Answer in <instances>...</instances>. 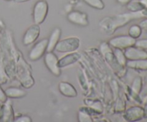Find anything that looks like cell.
<instances>
[{
    "instance_id": "1",
    "label": "cell",
    "mask_w": 147,
    "mask_h": 122,
    "mask_svg": "<svg viewBox=\"0 0 147 122\" xmlns=\"http://www.w3.org/2000/svg\"><path fill=\"white\" fill-rule=\"evenodd\" d=\"M144 17H146V16L143 14L142 11H141L129 13V14H120V15H116L114 17H106L101 20L100 22V27L101 28V30H103L106 33L111 34L116 29L126 25L131 20L142 18Z\"/></svg>"
},
{
    "instance_id": "2",
    "label": "cell",
    "mask_w": 147,
    "mask_h": 122,
    "mask_svg": "<svg viewBox=\"0 0 147 122\" xmlns=\"http://www.w3.org/2000/svg\"><path fill=\"white\" fill-rule=\"evenodd\" d=\"M80 41L78 37H70L60 40L55 50L59 53H73L80 47Z\"/></svg>"
},
{
    "instance_id": "3",
    "label": "cell",
    "mask_w": 147,
    "mask_h": 122,
    "mask_svg": "<svg viewBox=\"0 0 147 122\" xmlns=\"http://www.w3.org/2000/svg\"><path fill=\"white\" fill-rule=\"evenodd\" d=\"M48 13V4L45 0H40L33 9V20L34 24H40L45 21Z\"/></svg>"
},
{
    "instance_id": "4",
    "label": "cell",
    "mask_w": 147,
    "mask_h": 122,
    "mask_svg": "<svg viewBox=\"0 0 147 122\" xmlns=\"http://www.w3.org/2000/svg\"><path fill=\"white\" fill-rule=\"evenodd\" d=\"M136 40L129 35H119L111 39L109 44L114 48L125 50L131 46H134Z\"/></svg>"
},
{
    "instance_id": "5",
    "label": "cell",
    "mask_w": 147,
    "mask_h": 122,
    "mask_svg": "<svg viewBox=\"0 0 147 122\" xmlns=\"http://www.w3.org/2000/svg\"><path fill=\"white\" fill-rule=\"evenodd\" d=\"M48 44V39H42L37 42L29 53V57L32 61H36L41 58L45 53H47V47Z\"/></svg>"
},
{
    "instance_id": "6",
    "label": "cell",
    "mask_w": 147,
    "mask_h": 122,
    "mask_svg": "<svg viewBox=\"0 0 147 122\" xmlns=\"http://www.w3.org/2000/svg\"><path fill=\"white\" fill-rule=\"evenodd\" d=\"M59 60L53 52H47L45 55V64L54 75L59 76L61 74V69L58 64Z\"/></svg>"
},
{
    "instance_id": "7",
    "label": "cell",
    "mask_w": 147,
    "mask_h": 122,
    "mask_svg": "<svg viewBox=\"0 0 147 122\" xmlns=\"http://www.w3.org/2000/svg\"><path fill=\"white\" fill-rule=\"evenodd\" d=\"M40 34V28L39 24H34L30 26L24 33L22 39V43L24 45H30L34 43Z\"/></svg>"
},
{
    "instance_id": "8",
    "label": "cell",
    "mask_w": 147,
    "mask_h": 122,
    "mask_svg": "<svg viewBox=\"0 0 147 122\" xmlns=\"http://www.w3.org/2000/svg\"><path fill=\"white\" fill-rule=\"evenodd\" d=\"M69 22L76 25L86 27L89 24L88 15L84 12L80 11H73L67 14V17Z\"/></svg>"
},
{
    "instance_id": "9",
    "label": "cell",
    "mask_w": 147,
    "mask_h": 122,
    "mask_svg": "<svg viewBox=\"0 0 147 122\" xmlns=\"http://www.w3.org/2000/svg\"><path fill=\"white\" fill-rule=\"evenodd\" d=\"M124 55L127 60H136L147 59L146 50L138 48L135 46H131L125 49Z\"/></svg>"
},
{
    "instance_id": "10",
    "label": "cell",
    "mask_w": 147,
    "mask_h": 122,
    "mask_svg": "<svg viewBox=\"0 0 147 122\" xmlns=\"http://www.w3.org/2000/svg\"><path fill=\"white\" fill-rule=\"evenodd\" d=\"M123 117L129 121H136L144 119V109L140 106H132L126 111Z\"/></svg>"
},
{
    "instance_id": "11",
    "label": "cell",
    "mask_w": 147,
    "mask_h": 122,
    "mask_svg": "<svg viewBox=\"0 0 147 122\" xmlns=\"http://www.w3.org/2000/svg\"><path fill=\"white\" fill-rule=\"evenodd\" d=\"M14 121V112L11 107V102L7 100L1 106L0 121Z\"/></svg>"
},
{
    "instance_id": "12",
    "label": "cell",
    "mask_w": 147,
    "mask_h": 122,
    "mask_svg": "<svg viewBox=\"0 0 147 122\" xmlns=\"http://www.w3.org/2000/svg\"><path fill=\"white\" fill-rule=\"evenodd\" d=\"M58 88L60 93L65 97H76L78 95V92L76 88L67 82H60L59 83Z\"/></svg>"
},
{
    "instance_id": "13",
    "label": "cell",
    "mask_w": 147,
    "mask_h": 122,
    "mask_svg": "<svg viewBox=\"0 0 147 122\" xmlns=\"http://www.w3.org/2000/svg\"><path fill=\"white\" fill-rule=\"evenodd\" d=\"M62 32L59 27H56L52 32L50 36V38L48 39V44H47V52H53L55 48L56 45L60 41V36H61Z\"/></svg>"
},
{
    "instance_id": "14",
    "label": "cell",
    "mask_w": 147,
    "mask_h": 122,
    "mask_svg": "<svg viewBox=\"0 0 147 122\" xmlns=\"http://www.w3.org/2000/svg\"><path fill=\"white\" fill-rule=\"evenodd\" d=\"M80 58V55L76 52H73V53L67 54L65 55L64 57H62L60 60H59L58 64L60 67H65L67 66L70 65L73 63H76L79 59Z\"/></svg>"
},
{
    "instance_id": "15",
    "label": "cell",
    "mask_w": 147,
    "mask_h": 122,
    "mask_svg": "<svg viewBox=\"0 0 147 122\" xmlns=\"http://www.w3.org/2000/svg\"><path fill=\"white\" fill-rule=\"evenodd\" d=\"M4 91L7 98H19L24 97L27 95V92L25 90L17 87L7 88Z\"/></svg>"
},
{
    "instance_id": "16",
    "label": "cell",
    "mask_w": 147,
    "mask_h": 122,
    "mask_svg": "<svg viewBox=\"0 0 147 122\" xmlns=\"http://www.w3.org/2000/svg\"><path fill=\"white\" fill-rule=\"evenodd\" d=\"M126 66L130 68L139 70H147V59L136 60H128Z\"/></svg>"
},
{
    "instance_id": "17",
    "label": "cell",
    "mask_w": 147,
    "mask_h": 122,
    "mask_svg": "<svg viewBox=\"0 0 147 122\" xmlns=\"http://www.w3.org/2000/svg\"><path fill=\"white\" fill-rule=\"evenodd\" d=\"M113 54H114L115 57H116V60L118 63H119L121 66L123 67H126V63H127V59H126V56L124 55V52L121 50V49L115 48L113 50Z\"/></svg>"
},
{
    "instance_id": "18",
    "label": "cell",
    "mask_w": 147,
    "mask_h": 122,
    "mask_svg": "<svg viewBox=\"0 0 147 122\" xmlns=\"http://www.w3.org/2000/svg\"><path fill=\"white\" fill-rule=\"evenodd\" d=\"M142 86H143V82H142V78L141 77H136L134 80L133 83H132L131 90L135 94L139 95L141 93L142 89Z\"/></svg>"
},
{
    "instance_id": "19",
    "label": "cell",
    "mask_w": 147,
    "mask_h": 122,
    "mask_svg": "<svg viewBox=\"0 0 147 122\" xmlns=\"http://www.w3.org/2000/svg\"><path fill=\"white\" fill-rule=\"evenodd\" d=\"M142 33V29L138 24H134V25H132L131 27L129 28V35L130 37H131L132 38L136 39L139 38L141 36Z\"/></svg>"
},
{
    "instance_id": "20",
    "label": "cell",
    "mask_w": 147,
    "mask_h": 122,
    "mask_svg": "<svg viewBox=\"0 0 147 122\" xmlns=\"http://www.w3.org/2000/svg\"><path fill=\"white\" fill-rule=\"evenodd\" d=\"M128 9H129L130 11H131L132 12H136V11H143L145 9L144 6L140 2V1H135V2L132 3H129L127 6Z\"/></svg>"
},
{
    "instance_id": "21",
    "label": "cell",
    "mask_w": 147,
    "mask_h": 122,
    "mask_svg": "<svg viewBox=\"0 0 147 122\" xmlns=\"http://www.w3.org/2000/svg\"><path fill=\"white\" fill-rule=\"evenodd\" d=\"M88 5L97 9H103L104 8V4L102 0H83Z\"/></svg>"
},
{
    "instance_id": "22",
    "label": "cell",
    "mask_w": 147,
    "mask_h": 122,
    "mask_svg": "<svg viewBox=\"0 0 147 122\" xmlns=\"http://www.w3.org/2000/svg\"><path fill=\"white\" fill-rule=\"evenodd\" d=\"M78 120L80 121H92V118L87 112L80 111L78 113Z\"/></svg>"
},
{
    "instance_id": "23",
    "label": "cell",
    "mask_w": 147,
    "mask_h": 122,
    "mask_svg": "<svg viewBox=\"0 0 147 122\" xmlns=\"http://www.w3.org/2000/svg\"><path fill=\"white\" fill-rule=\"evenodd\" d=\"M135 47L138 48L142 49V50H147V38L146 39H140V40H136V42L134 44Z\"/></svg>"
},
{
    "instance_id": "24",
    "label": "cell",
    "mask_w": 147,
    "mask_h": 122,
    "mask_svg": "<svg viewBox=\"0 0 147 122\" xmlns=\"http://www.w3.org/2000/svg\"><path fill=\"white\" fill-rule=\"evenodd\" d=\"M14 121L17 122H31L32 119L28 116H21L17 118V119H15Z\"/></svg>"
},
{
    "instance_id": "25",
    "label": "cell",
    "mask_w": 147,
    "mask_h": 122,
    "mask_svg": "<svg viewBox=\"0 0 147 122\" xmlns=\"http://www.w3.org/2000/svg\"><path fill=\"white\" fill-rule=\"evenodd\" d=\"M7 96L6 95L5 91L1 88V87L0 86V103H4V102L7 101Z\"/></svg>"
},
{
    "instance_id": "26",
    "label": "cell",
    "mask_w": 147,
    "mask_h": 122,
    "mask_svg": "<svg viewBox=\"0 0 147 122\" xmlns=\"http://www.w3.org/2000/svg\"><path fill=\"white\" fill-rule=\"evenodd\" d=\"M139 25L142 27V29H144V30H147V19L139 23Z\"/></svg>"
},
{
    "instance_id": "27",
    "label": "cell",
    "mask_w": 147,
    "mask_h": 122,
    "mask_svg": "<svg viewBox=\"0 0 147 122\" xmlns=\"http://www.w3.org/2000/svg\"><path fill=\"white\" fill-rule=\"evenodd\" d=\"M118 2L120 3L121 4H123V5H125V4H128L129 3H130V1L131 0H117Z\"/></svg>"
},
{
    "instance_id": "28",
    "label": "cell",
    "mask_w": 147,
    "mask_h": 122,
    "mask_svg": "<svg viewBox=\"0 0 147 122\" xmlns=\"http://www.w3.org/2000/svg\"><path fill=\"white\" fill-rule=\"evenodd\" d=\"M144 109V118L146 119L147 118V104H144V107L143 108Z\"/></svg>"
},
{
    "instance_id": "29",
    "label": "cell",
    "mask_w": 147,
    "mask_h": 122,
    "mask_svg": "<svg viewBox=\"0 0 147 122\" xmlns=\"http://www.w3.org/2000/svg\"><path fill=\"white\" fill-rule=\"evenodd\" d=\"M140 2L144 6L145 8L147 7V0H140Z\"/></svg>"
},
{
    "instance_id": "30",
    "label": "cell",
    "mask_w": 147,
    "mask_h": 122,
    "mask_svg": "<svg viewBox=\"0 0 147 122\" xmlns=\"http://www.w3.org/2000/svg\"><path fill=\"white\" fill-rule=\"evenodd\" d=\"M29 1V0H15L16 2L17 3H21V2H24V1Z\"/></svg>"
},
{
    "instance_id": "31",
    "label": "cell",
    "mask_w": 147,
    "mask_h": 122,
    "mask_svg": "<svg viewBox=\"0 0 147 122\" xmlns=\"http://www.w3.org/2000/svg\"><path fill=\"white\" fill-rule=\"evenodd\" d=\"M144 104H147V96L144 98Z\"/></svg>"
},
{
    "instance_id": "32",
    "label": "cell",
    "mask_w": 147,
    "mask_h": 122,
    "mask_svg": "<svg viewBox=\"0 0 147 122\" xmlns=\"http://www.w3.org/2000/svg\"><path fill=\"white\" fill-rule=\"evenodd\" d=\"M1 32V27H0V32Z\"/></svg>"
},
{
    "instance_id": "33",
    "label": "cell",
    "mask_w": 147,
    "mask_h": 122,
    "mask_svg": "<svg viewBox=\"0 0 147 122\" xmlns=\"http://www.w3.org/2000/svg\"><path fill=\"white\" fill-rule=\"evenodd\" d=\"M0 113H1V106H0Z\"/></svg>"
},
{
    "instance_id": "34",
    "label": "cell",
    "mask_w": 147,
    "mask_h": 122,
    "mask_svg": "<svg viewBox=\"0 0 147 122\" xmlns=\"http://www.w3.org/2000/svg\"><path fill=\"white\" fill-rule=\"evenodd\" d=\"M6 1H10V0H6Z\"/></svg>"
}]
</instances>
